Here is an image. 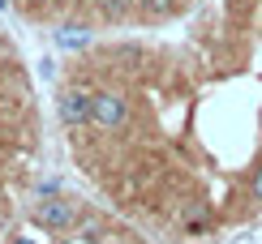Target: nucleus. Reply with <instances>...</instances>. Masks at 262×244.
<instances>
[{"mask_svg":"<svg viewBox=\"0 0 262 244\" xmlns=\"http://www.w3.org/2000/svg\"><path fill=\"white\" fill-rule=\"evenodd\" d=\"M5 5H9V0H0V13H5Z\"/></svg>","mask_w":262,"mask_h":244,"instance_id":"9d476101","label":"nucleus"},{"mask_svg":"<svg viewBox=\"0 0 262 244\" xmlns=\"http://www.w3.org/2000/svg\"><path fill=\"white\" fill-rule=\"evenodd\" d=\"M56 112H60V125H64V129H82V125H91L95 94H91V90H64V94L56 99Z\"/></svg>","mask_w":262,"mask_h":244,"instance_id":"7ed1b4c3","label":"nucleus"},{"mask_svg":"<svg viewBox=\"0 0 262 244\" xmlns=\"http://www.w3.org/2000/svg\"><path fill=\"white\" fill-rule=\"evenodd\" d=\"M56 47L60 52H82L91 47V26H82V21H64L56 30Z\"/></svg>","mask_w":262,"mask_h":244,"instance_id":"20e7f679","label":"nucleus"},{"mask_svg":"<svg viewBox=\"0 0 262 244\" xmlns=\"http://www.w3.org/2000/svg\"><path fill=\"white\" fill-rule=\"evenodd\" d=\"M125 120H129V103H125V94H121V90H99V94H95L91 125L99 129V133H116V129H125Z\"/></svg>","mask_w":262,"mask_h":244,"instance_id":"f257e3e1","label":"nucleus"},{"mask_svg":"<svg viewBox=\"0 0 262 244\" xmlns=\"http://www.w3.org/2000/svg\"><path fill=\"white\" fill-rule=\"evenodd\" d=\"M249 197H254V202L262 206V167H258L254 176H249Z\"/></svg>","mask_w":262,"mask_h":244,"instance_id":"0eeeda50","label":"nucleus"},{"mask_svg":"<svg viewBox=\"0 0 262 244\" xmlns=\"http://www.w3.org/2000/svg\"><path fill=\"white\" fill-rule=\"evenodd\" d=\"M138 9L146 17H168L172 9H177V0H138Z\"/></svg>","mask_w":262,"mask_h":244,"instance_id":"423d86ee","label":"nucleus"},{"mask_svg":"<svg viewBox=\"0 0 262 244\" xmlns=\"http://www.w3.org/2000/svg\"><path fill=\"white\" fill-rule=\"evenodd\" d=\"M13 244H39V240H30V236H21V240H13Z\"/></svg>","mask_w":262,"mask_h":244,"instance_id":"1a4fd4ad","label":"nucleus"},{"mask_svg":"<svg viewBox=\"0 0 262 244\" xmlns=\"http://www.w3.org/2000/svg\"><path fill=\"white\" fill-rule=\"evenodd\" d=\"M129 9H138V0H99V13H103V17H112V21L129 17Z\"/></svg>","mask_w":262,"mask_h":244,"instance_id":"39448f33","label":"nucleus"},{"mask_svg":"<svg viewBox=\"0 0 262 244\" xmlns=\"http://www.w3.org/2000/svg\"><path fill=\"white\" fill-rule=\"evenodd\" d=\"M35 223L48 227V231H64L78 223V202H69V197H43L35 206Z\"/></svg>","mask_w":262,"mask_h":244,"instance_id":"f03ea898","label":"nucleus"},{"mask_svg":"<svg viewBox=\"0 0 262 244\" xmlns=\"http://www.w3.org/2000/svg\"><path fill=\"white\" fill-rule=\"evenodd\" d=\"M56 193H60L56 180H43V184H39V197H56Z\"/></svg>","mask_w":262,"mask_h":244,"instance_id":"6e6552de","label":"nucleus"}]
</instances>
